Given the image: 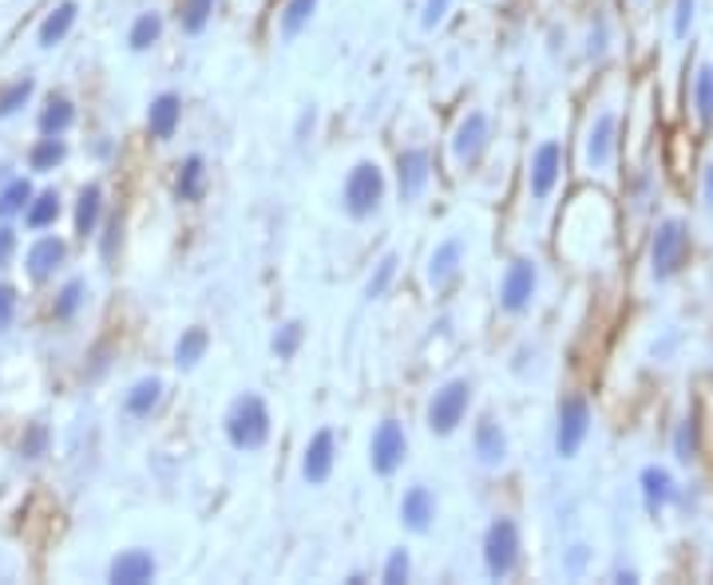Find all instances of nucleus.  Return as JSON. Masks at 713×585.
I'll return each mask as SVG.
<instances>
[{
    "label": "nucleus",
    "mask_w": 713,
    "mask_h": 585,
    "mask_svg": "<svg viewBox=\"0 0 713 585\" xmlns=\"http://www.w3.org/2000/svg\"><path fill=\"white\" fill-rule=\"evenodd\" d=\"M437 519V499H432V490L428 487H413L405 490V499H401V522H405L413 534H428Z\"/></svg>",
    "instance_id": "obj_16"
},
{
    "label": "nucleus",
    "mask_w": 713,
    "mask_h": 585,
    "mask_svg": "<svg viewBox=\"0 0 713 585\" xmlns=\"http://www.w3.org/2000/svg\"><path fill=\"white\" fill-rule=\"evenodd\" d=\"M183 120V99L175 91H163V96H155L151 111H147V127H151L155 139H171Z\"/></svg>",
    "instance_id": "obj_20"
},
{
    "label": "nucleus",
    "mask_w": 713,
    "mask_h": 585,
    "mask_svg": "<svg viewBox=\"0 0 713 585\" xmlns=\"http://www.w3.org/2000/svg\"><path fill=\"white\" fill-rule=\"evenodd\" d=\"M591 432V403L582 396H567L560 403V427H555V451L560 459H575Z\"/></svg>",
    "instance_id": "obj_6"
},
{
    "label": "nucleus",
    "mask_w": 713,
    "mask_h": 585,
    "mask_svg": "<svg viewBox=\"0 0 713 585\" xmlns=\"http://www.w3.org/2000/svg\"><path fill=\"white\" fill-rule=\"evenodd\" d=\"M698 451H702V423L690 412L678 423V432H674V459H678V463H693Z\"/></svg>",
    "instance_id": "obj_24"
},
{
    "label": "nucleus",
    "mask_w": 713,
    "mask_h": 585,
    "mask_svg": "<svg viewBox=\"0 0 713 585\" xmlns=\"http://www.w3.org/2000/svg\"><path fill=\"white\" fill-rule=\"evenodd\" d=\"M84 282H67L64 289H60V297H56V316H60V321H72V316H76V309L79 304H84Z\"/></svg>",
    "instance_id": "obj_38"
},
{
    "label": "nucleus",
    "mask_w": 713,
    "mask_h": 585,
    "mask_svg": "<svg viewBox=\"0 0 713 585\" xmlns=\"http://www.w3.org/2000/svg\"><path fill=\"white\" fill-rule=\"evenodd\" d=\"M60 217V195L56 190H45V195H36L33 198V207L24 210V222L33 229H48Z\"/></svg>",
    "instance_id": "obj_31"
},
{
    "label": "nucleus",
    "mask_w": 713,
    "mask_h": 585,
    "mask_svg": "<svg viewBox=\"0 0 713 585\" xmlns=\"http://www.w3.org/2000/svg\"><path fill=\"white\" fill-rule=\"evenodd\" d=\"M448 9H452V0H425V16H420V24H425V28H437V24L448 16Z\"/></svg>",
    "instance_id": "obj_42"
},
{
    "label": "nucleus",
    "mask_w": 713,
    "mask_h": 585,
    "mask_svg": "<svg viewBox=\"0 0 713 585\" xmlns=\"http://www.w3.org/2000/svg\"><path fill=\"white\" fill-rule=\"evenodd\" d=\"M341 202H345V214L353 217V222H365V217H373L377 210H381L384 202V174L377 163H357L349 171V178H345V195H341Z\"/></svg>",
    "instance_id": "obj_2"
},
{
    "label": "nucleus",
    "mask_w": 713,
    "mask_h": 585,
    "mask_svg": "<svg viewBox=\"0 0 713 585\" xmlns=\"http://www.w3.org/2000/svg\"><path fill=\"white\" fill-rule=\"evenodd\" d=\"M563 174V147L560 142H543L536 154H531V174H527V186H531V198L536 202H548L555 183Z\"/></svg>",
    "instance_id": "obj_9"
},
{
    "label": "nucleus",
    "mask_w": 713,
    "mask_h": 585,
    "mask_svg": "<svg viewBox=\"0 0 713 585\" xmlns=\"http://www.w3.org/2000/svg\"><path fill=\"white\" fill-rule=\"evenodd\" d=\"M108 577L115 585H143L155 577V558L147 550H123L115 562H111Z\"/></svg>",
    "instance_id": "obj_17"
},
{
    "label": "nucleus",
    "mask_w": 713,
    "mask_h": 585,
    "mask_svg": "<svg viewBox=\"0 0 713 585\" xmlns=\"http://www.w3.org/2000/svg\"><path fill=\"white\" fill-rule=\"evenodd\" d=\"M468 403H472V384L468 379H448L444 388H437V396L428 400L425 423L432 435H452L468 415Z\"/></svg>",
    "instance_id": "obj_4"
},
{
    "label": "nucleus",
    "mask_w": 713,
    "mask_h": 585,
    "mask_svg": "<svg viewBox=\"0 0 713 585\" xmlns=\"http://www.w3.org/2000/svg\"><path fill=\"white\" fill-rule=\"evenodd\" d=\"M408 574H413V562H408V550H393L389 553V562H384V582L389 585H405Z\"/></svg>",
    "instance_id": "obj_39"
},
{
    "label": "nucleus",
    "mask_w": 713,
    "mask_h": 585,
    "mask_svg": "<svg viewBox=\"0 0 713 585\" xmlns=\"http://www.w3.org/2000/svg\"><path fill=\"white\" fill-rule=\"evenodd\" d=\"M72 123H76V108L64 96L48 99V108L40 111V135H64Z\"/></svg>",
    "instance_id": "obj_26"
},
{
    "label": "nucleus",
    "mask_w": 713,
    "mask_h": 585,
    "mask_svg": "<svg viewBox=\"0 0 713 585\" xmlns=\"http://www.w3.org/2000/svg\"><path fill=\"white\" fill-rule=\"evenodd\" d=\"M159 400H163V379H159V376H147V379H139V384H135L132 391H127L123 408H127V415L143 420V415H151L155 408H159Z\"/></svg>",
    "instance_id": "obj_22"
},
{
    "label": "nucleus",
    "mask_w": 713,
    "mask_h": 585,
    "mask_svg": "<svg viewBox=\"0 0 713 585\" xmlns=\"http://www.w3.org/2000/svg\"><path fill=\"white\" fill-rule=\"evenodd\" d=\"M428 178H432V159H428V151H420V147L401 151V159H396V183H401V198H405V202L425 195Z\"/></svg>",
    "instance_id": "obj_13"
},
{
    "label": "nucleus",
    "mask_w": 713,
    "mask_h": 585,
    "mask_svg": "<svg viewBox=\"0 0 713 585\" xmlns=\"http://www.w3.org/2000/svg\"><path fill=\"white\" fill-rule=\"evenodd\" d=\"M202 178H207V163H202V154H190L187 163L179 166V198L183 202L202 198Z\"/></svg>",
    "instance_id": "obj_30"
},
{
    "label": "nucleus",
    "mask_w": 713,
    "mask_h": 585,
    "mask_svg": "<svg viewBox=\"0 0 713 585\" xmlns=\"http://www.w3.org/2000/svg\"><path fill=\"white\" fill-rule=\"evenodd\" d=\"M472 447H476V459H480L483 466H504V459H507V435H504V427H500L495 420H480V423H476Z\"/></svg>",
    "instance_id": "obj_18"
},
{
    "label": "nucleus",
    "mask_w": 713,
    "mask_h": 585,
    "mask_svg": "<svg viewBox=\"0 0 713 585\" xmlns=\"http://www.w3.org/2000/svg\"><path fill=\"white\" fill-rule=\"evenodd\" d=\"M460 265H464V241L460 238L440 241L437 253L428 258V285H432V289H444V285L460 273Z\"/></svg>",
    "instance_id": "obj_15"
},
{
    "label": "nucleus",
    "mask_w": 713,
    "mask_h": 585,
    "mask_svg": "<svg viewBox=\"0 0 713 585\" xmlns=\"http://www.w3.org/2000/svg\"><path fill=\"white\" fill-rule=\"evenodd\" d=\"M705 207L713 210V163H710V171H705Z\"/></svg>",
    "instance_id": "obj_46"
},
{
    "label": "nucleus",
    "mask_w": 713,
    "mask_h": 585,
    "mask_svg": "<svg viewBox=\"0 0 713 585\" xmlns=\"http://www.w3.org/2000/svg\"><path fill=\"white\" fill-rule=\"evenodd\" d=\"M12 313H16V289H12V285H0V333L12 325Z\"/></svg>",
    "instance_id": "obj_43"
},
{
    "label": "nucleus",
    "mask_w": 713,
    "mask_h": 585,
    "mask_svg": "<svg viewBox=\"0 0 713 585\" xmlns=\"http://www.w3.org/2000/svg\"><path fill=\"white\" fill-rule=\"evenodd\" d=\"M12 250H16V229L0 226V265H9Z\"/></svg>",
    "instance_id": "obj_45"
},
{
    "label": "nucleus",
    "mask_w": 713,
    "mask_h": 585,
    "mask_svg": "<svg viewBox=\"0 0 713 585\" xmlns=\"http://www.w3.org/2000/svg\"><path fill=\"white\" fill-rule=\"evenodd\" d=\"M488 135H492V123H488V115L483 111H468L460 120V127H456V135H452V159L456 163H476L480 159V151L488 147Z\"/></svg>",
    "instance_id": "obj_11"
},
{
    "label": "nucleus",
    "mask_w": 713,
    "mask_h": 585,
    "mask_svg": "<svg viewBox=\"0 0 713 585\" xmlns=\"http://www.w3.org/2000/svg\"><path fill=\"white\" fill-rule=\"evenodd\" d=\"M686 253H690V234H686L678 217H666L654 229V241H650V273H654V282H669L686 265Z\"/></svg>",
    "instance_id": "obj_3"
},
{
    "label": "nucleus",
    "mask_w": 713,
    "mask_h": 585,
    "mask_svg": "<svg viewBox=\"0 0 713 585\" xmlns=\"http://www.w3.org/2000/svg\"><path fill=\"white\" fill-rule=\"evenodd\" d=\"M483 565L495 582L516 574L519 565V526L516 519H495L483 534Z\"/></svg>",
    "instance_id": "obj_5"
},
{
    "label": "nucleus",
    "mask_w": 713,
    "mask_h": 585,
    "mask_svg": "<svg viewBox=\"0 0 713 585\" xmlns=\"http://www.w3.org/2000/svg\"><path fill=\"white\" fill-rule=\"evenodd\" d=\"M302 340H306V325H302V321H285L274 333V340H270V348H274L278 360H290V357H297Z\"/></svg>",
    "instance_id": "obj_34"
},
{
    "label": "nucleus",
    "mask_w": 713,
    "mask_h": 585,
    "mask_svg": "<svg viewBox=\"0 0 713 585\" xmlns=\"http://www.w3.org/2000/svg\"><path fill=\"white\" fill-rule=\"evenodd\" d=\"M64 258H67V246L60 238H40L28 250V277L33 282H48L60 265H64Z\"/></svg>",
    "instance_id": "obj_19"
},
{
    "label": "nucleus",
    "mask_w": 713,
    "mask_h": 585,
    "mask_svg": "<svg viewBox=\"0 0 713 585\" xmlns=\"http://www.w3.org/2000/svg\"><path fill=\"white\" fill-rule=\"evenodd\" d=\"M536 289H539L536 261L516 258L512 265H507L504 282H500V309H504V313H512V316L527 313V309H531V297H536Z\"/></svg>",
    "instance_id": "obj_7"
},
{
    "label": "nucleus",
    "mask_w": 713,
    "mask_h": 585,
    "mask_svg": "<svg viewBox=\"0 0 713 585\" xmlns=\"http://www.w3.org/2000/svg\"><path fill=\"white\" fill-rule=\"evenodd\" d=\"M226 439L238 451H258L270 439V408H266L262 396L246 391L234 400V408L226 412Z\"/></svg>",
    "instance_id": "obj_1"
},
{
    "label": "nucleus",
    "mask_w": 713,
    "mask_h": 585,
    "mask_svg": "<svg viewBox=\"0 0 713 585\" xmlns=\"http://www.w3.org/2000/svg\"><path fill=\"white\" fill-rule=\"evenodd\" d=\"M615 135H618L615 111H603V115H594L591 130H587V166H591V171H603V166H611V159H615Z\"/></svg>",
    "instance_id": "obj_12"
},
{
    "label": "nucleus",
    "mask_w": 713,
    "mask_h": 585,
    "mask_svg": "<svg viewBox=\"0 0 713 585\" xmlns=\"http://www.w3.org/2000/svg\"><path fill=\"white\" fill-rule=\"evenodd\" d=\"M396 265H401V258H396V253H384V258L377 261L373 277L365 282V297H369V301H377V297H384V292H389V285H393V277H396Z\"/></svg>",
    "instance_id": "obj_36"
},
{
    "label": "nucleus",
    "mask_w": 713,
    "mask_h": 585,
    "mask_svg": "<svg viewBox=\"0 0 713 585\" xmlns=\"http://www.w3.org/2000/svg\"><path fill=\"white\" fill-rule=\"evenodd\" d=\"M33 198H36V190H33L28 178H12V183L0 190V217L24 214V210L33 207Z\"/></svg>",
    "instance_id": "obj_27"
},
{
    "label": "nucleus",
    "mask_w": 713,
    "mask_h": 585,
    "mask_svg": "<svg viewBox=\"0 0 713 585\" xmlns=\"http://www.w3.org/2000/svg\"><path fill=\"white\" fill-rule=\"evenodd\" d=\"M159 36H163V21L155 12H143L132 24V33H127V43H132V52H147L151 43H159Z\"/></svg>",
    "instance_id": "obj_32"
},
{
    "label": "nucleus",
    "mask_w": 713,
    "mask_h": 585,
    "mask_svg": "<svg viewBox=\"0 0 713 585\" xmlns=\"http://www.w3.org/2000/svg\"><path fill=\"white\" fill-rule=\"evenodd\" d=\"M405 456H408L405 427H401L396 420H384L373 432V444H369V463H373V471L381 478L396 475V471L405 466Z\"/></svg>",
    "instance_id": "obj_8"
},
{
    "label": "nucleus",
    "mask_w": 713,
    "mask_h": 585,
    "mask_svg": "<svg viewBox=\"0 0 713 585\" xmlns=\"http://www.w3.org/2000/svg\"><path fill=\"white\" fill-rule=\"evenodd\" d=\"M79 9L76 0H64V4H56L52 12H48V21L40 24V48H56V43L64 40L67 33H72V24H76Z\"/></svg>",
    "instance_id": "obj_21"
},
{
    "label": "nucleus",
    "mask_w": 713,
    "mask_h": 585,
    "mask_svg": "<svg viewBox=\"0 0 713 585\" xmlns=\"http://www.w3.org/2000/svg\"><path fill=\"white\" fill-rule=\"evenodd\" d=\"M693 108H698V120L713 123V67L710 64L698 67V79H693Z\"/></svg>",
    "instance_id": "obj_35"
},
{
    "label": "nucleus",
    "mask_w": 713,
    "mask_h": 585,
    "mask_svg": "<svg viewBox=\"0 0 713 585\" xmlns=\"http://www.w3.org/2000/svg\"><path fill=\"white\" fill-rule=\"evenodd\" d=\"M207 345H210L207 328H187V333L179 336V345H175V364H179V369H195L198 360L207 357Z\"/></svg>",
    "instance_id": "obj_28"
},
{
    "label": "nucleus",
    "mask_w": 713,
    "mask_h": 585,
    "mask_svg": "<svg viewBox=\"0 0 713 585\" xmlns=\"http://www.w3.org/2000/svg\"><path fill=\"white\" fill-rule=\"evenodd\" d=\"M64 154H67L64 139H60V135H45V139L33 147V154H28V166H33V171H40V174L56 171V166L64 163Z\"/></svg>",
    "instance_id": "obj_29"
},
{
    "label": "nucleus",
    "mask_w": 713,
    "mask_h": 585,
    "mask_svg": "<svg viewBox=\"0 0 713 585\" xmlns=\"http://www.w3.org/2000/svg\"><path fill=\"white\" fill-rule=\"evenodd\" d=\"M99 210H103V190H99V186H84V190H79V202H76V234L79 238L96 234Z\"/></svg>",
    "instance_id": "obj_25"
},
{
    "label": "nucleus",
    "mask_w": 713,
    "mask_h": 585,
    "mask_svg": "<svg viewBox=\"0 0 713 585\" xmlns=\"http://www.w3.org/2000/svg\"><path fill=\"white\" fill-rule=\"evenodd\" d=\"M115 241H120V217H115V222H108V234H103V241H99V253H103V261L115 258Z\"/></svg>",
    "instance_id": "obj_44"
},
{
    "label": "nucleus",
    "mask_w": 713,
    "mask_h": 585,
    "mask_svg": "<svg viewBox=\"0 0 713 585\" xmlns=\"http://www.w3.org/2000/svg\"><path fill=\"white\" fill-rule=\"evenodd\" d=\"M210 16H214V0H183V9H179V24L190 36L202 33L210 24Z\"/></svg>",
    "instance_id": "obj_33"
},
{
    "label": "nucleus",
    "mask_w": 713,
    "mask_h": 585,
    "mask_svg": "<svg viewBox=\"0 0 713 585\" xmlns=\"http://www.w3.org/2000/svg\"><path fill=\"white\" fill-rule=\"evenodd\" d=\"M314 12H318V0H285L282 16H278L282 40H297V36L306 33L309 21H314Z\"/></svg>",
    "instance_id": "obj_23"
},
{
    "label": "nucleus",
    "mask_w": 713,
    "mask_h": 585,
    "mask_svg": "<svg viewBox=\"0 0 713 585\" xmlns=\"http://www.w3.org/2000/svg\"><path fill=\"white\" fill-rule=\"evenodd\" d=\"M693 9H698V0H674V36L686 40L693 28Z\"/></svg>",
    "instance_id": "obj_41"
},
{
    "label": "nucleus",
    "mask_w": 713,
    "mask_h": 585,
    "mask_svg": "<svg viewBox=\"0 0 713 585\" xmlns=\"http://www.w3.org/2000/svg\"><path fill=\"white\" fill-rule=\"evenodd\" d=\"M638 487H642V499H647L650 514H659L666 502L678 499V483H674V475H669L666 466H642V475H638Z\"/></svg>",
    "instance_id": "obj_14"
},
{
    "label": "nucleus",
    "mask_w": 713,
    "mask_h": 585,
    "mask_svg": "<svg viewBox=\"0 0 713 585\" xmlns=\"http://www.w3.org/2000/svg\"><path fill=\"white\" fill-rule=\"evenodd\" d=\"M33 91H36V84H33V79H28V76L16 79V84H12V87H4V91H0V120H9V115H16V111H21L24 103L33 99Z\"/></svg>",
    "instance_id": "obj_37"
},
{
    "label": "nucleus",
    "mask_w": 713,
    "mask_h": 585,
    "mask_svg": "<svg viewBox=\"0 0 713 585\" xmlns=\"http://www.w3.org/2000/svg\"><path fill=\"white\" fill-rule=\"evenodd\" d=\"M579 565H582V546H575V553H570L567 570H579Z\"/></svg>",
    "instance_id": "obj_47"
},
{
    "label": "nucleus",
    "mask_w": 713,
    "mask_h": 585,
    "mask_svg": "<svg viewBox=\"0 0 713 585\" xmlns=\"http://www.w3.org/2000/svg\"><path fill=\"white\" fill-rule=\"evenodd\" d=\"M45 451H48V427H45V423H33L28 435L21 439V456L24 459H40Z\"/></svg>",
    "instance_id": "obj_40"
},
{
    "label": "nucleus",
    "mask_w": 713,
    "mask_h": 585,
    "mask_svg": "<svg viewBox=\"0 0 713 585\" xmlns=\"http://www.w3.org/2000/svg\"><path fill=\"white\" fill-rule=\"evenodd\" d=\"M333 459H337V435H333L330 427H321V432L306 444V456H302V478H306L309 487H321V483L333 475Z\"/></svg>",
    "instance_id": "obj_10"
}]
</instances>
